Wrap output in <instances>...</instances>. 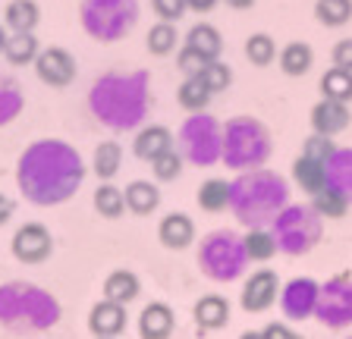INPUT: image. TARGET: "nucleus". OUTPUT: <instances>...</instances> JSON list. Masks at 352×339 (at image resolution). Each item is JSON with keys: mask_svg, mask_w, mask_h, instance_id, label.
Instances as JSON below:
<instances>
[{"mask_svg": "<svg viewBox=\"0 0 352 339\" xmlns=\"http://www.w3.org/2000/svg\"><path fill=\"white\" fill-rule=\"evenodd\" d=\"M349 107L340 101H318L315 107H311V126H315L318 135H327V139H333L337 132H343L346 126H349Z\"/></svg>", "mask_w": 352, "mask_h": 339, "instance_id": "12", "label": "nucleus"}, {"mask_svg": "<svg viewBox=\"0 0 352 339\" xmlns=\"http://www.w3.org/2000/svg\"><path fill=\"white\" fill-rule=\"evenodd\" d=\"M120 163H123V148L117 141H101L95 148V173L98 179H113L120 173Z\"/></svg>", "mask_w": 352, "mask_h": 339, "instance_id": "32", "label": "nucleus"}, {"mask_svg": "<svg viewBox=\"0 0 352 339\" xmlns=\"http://www.w3.org/2000/svg\"><path fill=\"white\" fill-rule=\"evenodd\" d=\"M318 89L327 101H340V104H349L352 101V73L349 69H340V67H330L327 73L321 75Z\"/></svg>", "mask_w": 352, "mask_h": 339, "instance_id": "23", "label": "nucleus"}, {"mask_svg": "<svg viewBox=\"0 0 352 339\" xmlns=\"http://www.w3.org/2000/svg\"><path fill=\"white\" fill-rule=\"evenodd\" d=\"M346 207H349V198H346L343 192H337L333 185L321 189V192L315 195V201H311V211H315L318 217H343Z\"/></svg>", "mask_w": 352, "mask_h": 339, "instance_id": "34", "label": "nucleus"}, {"mask_svg": "<svg viewBox=\"0 0 352 339\" xmlns=\"http://www.w3.org/2000/svg\"><path fill=\"white\" fill-rule=\"evenodd\" d=\"M318 311H321V317L327 320L330 317V311L333 308H340L343 311V320L346 317H352V286H346V283H327V286L318 292Z\"/></svg>", "mask_w": 352, "mask_h": 339, "instance_id": "22", "label": "nucleus"}, {"mask_svg": "<svg viewBox=\"0 0 352 339\" xmlns=\"http://www.w3.org/2000/svg\"><path fill=\"white\" fill-rule=\"evenodd\" d=\"M139 295V277L129 270H113L104 283V299L107 302H117V305H126Z\"/></svg>", "mask_w": 352, "mask_h": 339, "instance_id": "26", "label": "nucleus"}, {"mask_svg": "<svg viewBox=\"0 0 352 339\" xmlns=\"http://www.w3.org/2000/svg\"><path fill=\"white\" fill-rule=\"evenodd\" d=\"M7 25H0V54H3V47H7Z\"/></svg>", "mask_w": 352, "mask_h": 339, "instance_id": "48", "label": "nucleus"}, {"mask_svg": "<svg viewBox=\"0 0 352 339\" xmlns=\"http://www.w3.org/2000/svg\"><path fill=\"white\" fill-rule=\"evenodd\" d=\"M148 51L154 54V57H167V54L176 51V45H179V35H176V25L173 23H164V19H157V23L148 29Z\"/></svg>", "mask_w": 352, "mask_h": 339, "instance_id": "30", "label": "nucleus"}, {"mask_svg": "<svg viewBox=\"0 0 352 339\" xmlns=\"http://www.w3.org/2000/svg\"><path fill=\"white\" fill-rule=\"evenodd\" d=\"M157 236H161V242L173 251L189 248L192 239H195V223H192V217H186V214H167L161 220V226H157Z\"/></svg>", "mask_w": 352, "mask_h": 339, "instance_id": "14", "label": "nucleus"}, {"mask_svg": "<svg viewBox=\"0 0 352 339\" xmlns=\"http://www.w3.org/2000/svg\"><path fill=\"white\" fill-rule=\"evenodd\" d=\"M293 179L299 183V189H305L308 195H318L321 189H327V163L311 161V157L302 154L293 163Z\"/></svg>", "mask_w": 352, "mask_h": 339, "instance_id": "20", "label": "nucleus"}, {"mask_svg": "<svg viewBox=\"0 0 352 339\" xmlns=\"http://www.w3.org/2000/svg\"><path fill=\"white\" fill-rule=\"evenodd\" d=\"M242 248H245V258L267 261L277 251V236H271L267 229H252L249 236L242 239Z\"/></svg>", "mask_w": 352, "mask_h": 339, "instance_id": "35", "label": "nucleus"}, {"mask_svg": "<svg viewBox=\"0 0 352 339\" xmlns=\"http://www.w3.org/2000/svg\"><path fill=\"white\" fill-rule=\"evenodd\" d=\"M82 183V161L63 141H38L19 161V189L35 204H57Z\"/></svg>", "mask_w": 352, "mask_h": 339, "instance_id": "1", "label": "nucleus"}, {"mask_svg": "<svg viewBox=\"0 0 352 339\" xmlns=\"http://www.w3.org/2000/svg\"><path fill=\"white\" fill-rule=\"evenodd\" d=\"M245 57H249L252 67H271L277 60V41L267 32H255L245 41Z\"/></svg>", "mask_w": 352, "mask_h": 339, "instance_id": "33", "label": "nucleus"}, {"mask_svg": "<svg viewBox=\"0 0 352 339\" xmlns=\"http://www.w3.org/2000/svg\"><path fill=\"white\" fill-rule=\"evenodd\" d=\"M242 339H264V333H242Z\"/></svg>", "mask_w": 352, "mask_h": 339, "instance_id": "49", "label": "nucleus"}, {"mask_svg": "<svg viewBox=\"0 0 352 339\" xmlns=\"http://www.w3.org/2000/svg\"><path fill=\"white\" fill-rule=\"evenodd\" d=\"M186 47H192V51L201 54V57L211 63V60H220V51H223V38H220V32L214 29V25L198 23V25H192L189 35H186Z\"/></svg>", "mask_w": 352, "mask_h": 339, "instance_id": "18", "label": "nucleus"}, {"mask_svg": "<svg viewBox=\"0 0 352 339\" xmlns=\"http://www.w3.org/2000/svg\"><path fill=\"white\" fill-rule=\"evenodd\" d=\"M98 339H113V336H98Z\"/></svg>", "mask_w": 352, "mask_h": 339, "instance_id": "50", "label": "nucleus"}, {"mask_svg": "<svg viewBox=\"0 0 352 339\" xmlns=\"http://www.w3.org/2000/svg\"><path fill=\"white\" fill-rule=\"evenodd\" d=\"M176 63H179V69H183L186 75H198L208 67V60L201 57V54H195L192 47H186V45H183V51L176 54Z\"/></svg>", "mask_w": 352, "mask_h": 339, "instance_id": "41", "label": "nucleus"}, {"mask_svg": "<svg viewBox=\"0 0 352 339\" xmlns=\"http://www.w3.org/2000/svg\"><path fill=\"white\" fill-rule=\"evenodd\" d=\"M264 339H299L293 330L286 324H267V330H264Z\"/></svg>", "mask_w": 352, "mask_h": 339, "instance_id": "44", "label": "nucleus"}, {"mask_svg": "<svg viewBox=\"0 0 352 339\" xmlns=\"http://www.w3.org/2000/svg\"><path fill=\"white\" fill-rule=\"evenodd\" d=\"M148 101V79L145 73H110L95 82L91 89V110L113 129L139 123Z\"/></svg>", "mask_w": 352, "mask_h": 339, "instance_id": "2", "label": "nucleus"}, {"mask_svg": "<svg viewBox=\"0 0 352 339\" xmlns=\"http://www.w3.org/2000/svg\"><path fill=\"white\" fill-rule=\"evenodd\" d=\"M95 207H98V214L101 217H110V220H117L120 214L126 211V198L123 192H120L117 185H98V192H95Z\"/></svg>", "mask_w": 352, "mask_h": 339, "instance_id": "36", "label": "nucleus"}, {"mask_svg": "<svg viewBox=\"0 0 352 339\" xmlns=\"http://www.w3.org/2000/svg\"><path fill=\"white\" fill-rule=\"evenodd\" d=\"M217 3L220 0H186V10H192V13H211Z\"/></svg>", "mask_w": 352, "mask_h": 339, "instance_id": "45", "label": "nucleus"}, {"mask_svg": "<svg viewBox=\"0 0 352 339\" xmlns=\"http://www.w3.org/2000/svg\"><path fill=\"white\" fill-rule=\"evenodd\" d=\"M126 207H129L132 214H151V211H157V204H161V192H157V185L145 183V179H135V183L126 185Z\"/></svg>", "mask_w": 352, "mask_h": 339, "instance_id": "21", "label": "nucleus"}, {"mask_svg": "<svg viewBox=\"0 0 352 339\" xmlns=\"http://www.w3.org/2000/svg\"><path fill=\"white\" fill-rule=\"evenodd\" d=\"M220 3H227V7H233V10H252L255 7V0H220Z\"/></svg>", "mask_w": 352, "mask_h": 339, "instance_id": "47", "label": "nucleus"}, {"mask_svg": "<svg viewBox=\"0 0 352 339\" xmlns=\"http://www.w3.org/2000/svg\"><path fill=\"white\" fill-rule=\"evenodd\" d=\"M271 154V135L258 119L236 117L227 123L220 139V157L233 170H255Z\"/></svg>", "mask_w": 352, "mask_h": 339, "instance_id": "5", "label": "nucleus"}, {"mask_svg": "<svg viewBox=\"0 0 352 339\" xmlns=\"http://www.w3.org/2000/svg\"><path fill=\"white\" fill-rule=\"evenodd\" d=\"M283 201H286L283 179L274 176V173H264V170H252V173L239 176L233 183V195H230L236 217L242 223H252V226H258L264 220H277Z\"/></svg>", "mask_w": 352, "mask_h": 339, "instance_id": "3", "label": "nucleus"}, {"mask_svg": "<svg viewBox=\"0 0 352 339\" xmlns=\"http://www.w3.org/2000/svg\"><path fill=\"white\" fill-rule=\"evenodd\" d=\"M315 19L327 29H340L352 19V0H315Z\"/></svg>", "mask_w": 352, "mask_h": 339, "instance_id": "29", "label": "nucleus"}, {"mask_svg": "<svg viewBox=\"0 0 352 339\" xmlns=\"http://www.w3.org/2000/svg\"><path fill=\"white\" fill-rule=\"evenodd\" d=\"M315 63V51L305 45V41H289V45L280 51V69L286 75H305Z\"/></svg>", "mask_w": 352, "mask_h": 339, "instance_id": "25", "label": "nucleus"}, {"mask_svg": "<svg viewBox=\"0 0 352 339\" xmlns=\"http://www.w3.org/2000/svg\"><path fill=\"white\" fill-rule=\"evenodd\" d=\"M220 139H223V132H220L217 123H214L211 117H205V113H192V117L186 119L183 132H179L186 157L195 161L198 167L220 161Z\"/></svg>", "mask_w": 352, "mask_h": 339, "instance_id": "6", "label": "nucleus"}, {"mask_svg": "<svg viewBox=\"0 0 352 339\" xmlns=\"http://www.w3.org/2000/svg\"><path fill=\"white\" fill-rule=\"evenodd\" d=\"M88 327H91V333H95V336H117V333L126 327L123 305H117V302L95 305V308H91V314H88Z\"/></svg>", "mask_w": 352, "mask_h": 339, "instance_id": "15", "label": "nucleus"}, {"mask_svg": "<svg viewBox=\"0 0 352 339\" xmlns=\"http://www.w3.org/2000/svg\"><path fill=\"white\" fill-rule=\"evenodd\" d=\"M35 73L44 85L66 89V85L76 79V60L66 47H44L35 57Z\"/></svg>", "mask_w": 352, "mask_h": 339, "instance_id": "9", "label": "nucleus"}, {"mask_svg": "<svg viewBox=\"0 0 352 339\" xmlns=\"http://www.w3.org/2000/svg\"><path fill=\"white\" fill-rule=\"evenodd\" d=\"M151 170L161 183H170V179H176L179 173H183V154L170 148V151H164V154L157 157V161H151Z\"/></svg>", "mask_w": 352, "mask_h": 339, "instance_id": "38", "label": "nucleus"}, {"mask_svg": "<svg viewBox=\"0 0 352 339\" xmlns=\"http://www.w3.org/2000/svg\"><path fill=\"white\" fill-rule=\"evenodd\" d=\"M170 148H173V132L164 129V126H145V129L135 135V141H132L135 157H139V161H148V163L157 161L164 151H170Z\"/></svg>", "mask_w": 352, "mask_h": 339, "instance_id": "13", "label": "nucleus"}, {"mask_svg": "<svg viewBox=\"0 0 352 339\" xmlns=\"http://www.w3.org/2000/svg\"><path fill=\"white\" fill-rule=\"evenodd\" d=\"M302 154L311 157V161H321V163H330V157L337 154V148H333V141L327 139V135H308L305 145H302Z\"/></svg>", "mask_w": 352, "mask_h": 339, "instance_id": "40", "label": "nucleus"}, {"mask_svg": "<svg viewBox=\"0 0 352 339\" xmlns=\"http://www.w3.org/2000/svg\"><path fill=\"white\" fill-rule=\"evenodd\" d=\"M195 320H198V327H205V330L223 327L230 320L227 299H220V295H205V299L195 305Z\"/></svg>", "mask_w": 352, "mask_h": 339, "instance_id": "27", "label": "nucleus"}, {"mask_svg": "<svg viewBox=\"0 0 352 339\" xmlns=\"http://www.w3.org/2000/svg\"><path fill=\"white\" fill-rule=\"evenodd\" d=\"M10 217H13V201H10L7 195H0V226H3Z\"/></svg>", "mask_w": 352, "mask_h": 339, "instance_id": "46", "label": "nucleus"}, {"mask_svg": "<svg viewBox=\"0 0 352 339\" xmlns=\"http://www.w3.org/2000/svg\"><path fill=\"white\" fill-rule=\"evenodd\" d=\"M330 57H333V67L349 69V73H352V38H343V41H337Z\"/></svg>", "mask_w": 352, "mask_h": 339, "instance_id": "43", "label": "nucleus"}, {"mask_svg": "<svg viewBox=\"0 0 352 339\" xmlns=\"http://www.w3.org/2000/svg\"><path fill=\"white\" fill-rule=\"evenodd\" d=\"M51 248H54L51 233H47V226H41V223H25V226L16 229L13 255L19 261H25V264H41V261L51 255Z\"/></svg>", "mask_w": 352, "mask_h": 339, "instance_id": "10", "label": "nucleus"}, {"mask_svg": "<svg viewBox=\"0 0 352 339\" xmlns=\"http://www.w3.org/2000/svg\"><path fill=\"white\" fill-rule=\"evenodd\" d=\"M176 97H179V104H183L189 113H201L211 104V91L201 85V79L198 75H186V82L179 85V91H176Z\"/></svg>", "mask_w": 352, "mask_h": 339, "instance_id": "31", "label": "nucleus"}, {"mask_svg": "<svg viewBox=\"0 0 352 339\" xmlns=\"http://www.w3.org/2000/svg\"><path fill=\"white\" fill-rule=\"evenodd\" d=\"M38 23H41V7L35 0H10L3 10L7 32H35Z\"/></svg>", "mask_w": 352, "mask_h": 339, "instance_id": "16", "label": "nucleus"}, {"mask_svg": "<svg viewBox=\"0 0 352 339\" xmlns=\"http://www.w3.org/2000/svg\"><path fill=\"white\" fill-rule=\"evenodd\" d=\"M19 107H22L19 89H16L10 79H0V123L13 119L16 113H19Z\"/></svg>", "mask_w": 352, "mask_h": 339, "instance_id": "39", "label": "nucleus"}, {"mask_svg": "<svg viewBox=\"0 0 352 339\" xmlns=\"http://www.w3.org/2000/svg\"><path fill=\"white\" fill-rule=\"evenodd\" d=\"M139 330H142V339H167L170 333H173V311L164 302L148 305V308L142 311Z\"/></svg>", "mask_w": 352, "mask_h": 339, "instance_id": "17", "label": "nucleus"}, {"mask_svg": "<svg viewBox=\"0 0 352 339\" xmlns=\"http://www.w3.org/2000/svg\"><path fill=\"white\" fill-rule=\"evenodd\" d=\"M245 261V248L233 233H214L201 248V264L208 267V273H214L217 280H230L242 270Z\"/></svg>", "mask_w": 352, "mask_h": 339, "instance_id": "8", "label": "nucleus"}, {"mask_svg": "<svg viewBox=\"0 0 352 339\" xmlns=\"http://www.w3.org/2000/svg\"><path fill=\"white\" fill-rule=\"evenodd\" d=\"M151 7H154V13H157V19L176 23V19L186 13V0H151Z\"/></svg>", "mask_w": 352, "mask_h": 339, "instance_id": "42", "label": "nucleus"}, {"mask_svg": "<svg viewBox=\"0 0 352 339\" xmlns=\"http://www.w3.org/2000/svg\"><path fill=\"white\" fill-rule=\"evenodd\" d=\"M38 54H41V45H38L35 32H10L3 57H7L13 67H29V63H35Z\"/></svg>", "mask_w": 352, "mask_h": 339, "instance_id": "19", "label": "nucleus"}, {"mask_svg": "<svg viewBox=\"0 0 352 339\" xmlns=\"http://www.w3.org/2000/svg\"><path fill=\"white\" fill-rule=\"evenodd\" d=\"M277 273L274 270H258L252 273V280L245 283V289H242V308L252 311V314H258V311H264L267 305L277 299Z\"/></svg>", "mask_w": 352, "mask_h": 339, "instance_id": "11", "label": "nucleus"}, {"mask_svg": "<svg viewBox=\"0 0 352 339\" xmlns=\"http://www.w3.org/2000/svg\"><path fill=\"white\" fill-rule=\"evenodd\" d=\"M327 185H333L337 192H343L346 198L352 201V148H346V151H340L330 157L327 163Z\"/></svg>", "mask_w": 352, "mask_h": 339, "instance_id": "24", "label": "nucleus"}, {"mask_svg": "<svg viewBox=\"0 0 352 339\" xmlns=\"http://www.w3.org/2000/svg\"><path fill=\"white\" fill-rule=\"evenodd\" d=\"M318 233V214L311 207H286L277 214V245H286L289 251H305L315 245Z\"/></svg>", "mask_w": 352, "mask_h": 339, "instance_id": "7", "label": "nucleus"}, {"mask_svg": "<svg viewBox=\"0 0 352 339\" xmlns=\"http://www.w3.org/2000/svg\"><path fill=\"white\" fill-rule=\"evenodd\" d=\"M230 195H233V183H227V179H208L198 189V204L205 207V211H211V214H217V211H223L230 204Z\"/></svg>", "mask_w": 352, "mask_h": 339, "instance_id": "28", "label": "nucleus"}, {"mask_svg": "<svg viewBox=\"0 0 352 339\" xmlns=\"http://www.w3.org/2000/svg\"><path fill=\"white\" fill-rule=\"evenodd\" d=\"M198 79H201V85H205L211 95H220V91L230 89V82H233V73H230L227 63H220V60H211L201 73H198Z\"/></svg>", "mask_w": 352, "mask_h": 339, "instance_id": "37", "label": "nucleus"}, {"mask_svg": "<svg viewBox=\"0 0 352 339\" xmlns=\"http://www.w3.org/2000/svg\"><path fill=\"white\" fill-rule=\"evenodd\" d=\"M139 0H82L79 23L88 38L113 45L139 25Z\"/></svg>", "mask_w": 352, "mask_h": 339, "instance_id": "4", "label": "nucleus"}]
</instances>
